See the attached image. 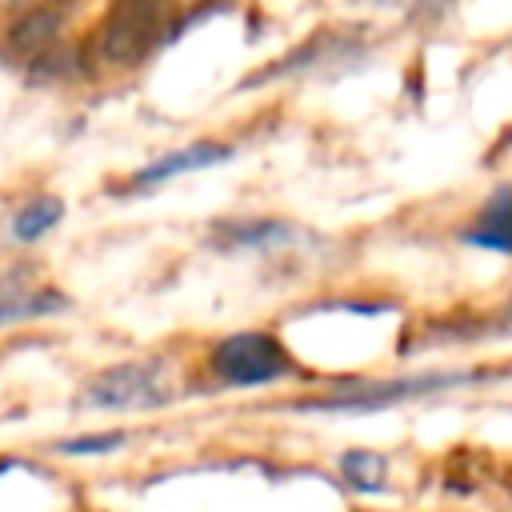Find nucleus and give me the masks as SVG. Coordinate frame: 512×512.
Instances as JSON below:
<instances>
[{"instance_id": "6e6552de", "label": "nucleus", "mask_w": 512, "mask_h": 512, "mask_svg": "<svg viewBox=\"0 0 512 512\" xmlns=\"http://www.w3.org/2000/svg\"><path fill=\"white\" fill-rule=\"evenodd\" d=\"M60 220H64V200L52 196V192H40V196L24 200V204L12 212L8 236H12L16 244H36V240H44Z\"/></svg>"}, {"instance_id": "9b49d317", "label": "nucleus", "mask_w": 512, "mask_h": 512, "mask_svg": "<svg viewBox=\"0 0 512 512\" xmlns=\"http://www.w3.org/2000/svg\"><path fill=\"white\" fill-rule=\"evenodd\" d=\"M12 464H20V460H0V476H4V472H8Z\"/></svg>"}, {"instance_id": "20e7f679", "label": "nucleus", "mask_w": 512, "mask_h": 512, "mask_svg": "<svg viewBox=\"0 0 512 512\" xmlns=\"http://www.w3.org/2000/svg\"><path fill=\"white\" fill-rule=\"evenodd\" d=\"M228 156H232V148H228V144H220V140H196V144L172 148V152L156 156L152 164L136 168V172L128 176V184H124V188H132V192H148V188H156V184H168V180H176V176H188V172H204V168H216V164H224Z\"/></svg>"}, {"instance_id": "1a4fd4ad", "label": "nucleus", "mask_w": 512, "mask_h": 512, "mask_svg": "<svg viewBox=\"0 0 512 512\" xmlns=\"http://www.w3.org/2000/svg\"><path fill=\"white\" fill-rule=\"evenodd\" d=\"M340 468H344V476H348V484L356 488V492H380L384 488V476H388V460L380 456V452H368V448H352V452H344L340 456Z\"/></svg>"}, {"instance_id": "423d86ee", "label": "nucleus", "mask_w": 512, "mask_h": 512, "mask_svg": "<svg viewBox=\"0 0 512 512\" xmlns=\"http://www.w3.org/2000/svg\"><path fill=\"white\" fill-rule=\"evenodd\" d=\"M460 240L468 248H484V252H496V256H512V184L508 188H496L480 212L464 224Z\"/></svg>"}, {"instance_id": "0eeeda50", "label": "nucleus", "mask_w": 512, "mask_h": 512, "mask_svg": "<svg viewBox=\"0 0 512 512\" xmlns=\"http://www.w3.org/2000/svg\"><path fill=\"white\" fill-rule=\"evenodd\" d=\"M292 224L284 220H224L216 228V244L228 252H276L292 244Z\"/></svg>"}, {"instance_id": "f257e3e1", "label": "nucleus", "mask_w": 512, "mask_h": 512, "mask_svg": "<svg viewBox=\"0 0 512 512\" xmlns=\"http://www.w3.org/2000/svg\"><path fill=\"white\" fill-rule=\"evenodd\" d=\"M172 396H176V380L164 360H124L96 372L84 384L80 404L96 412H152L172 404Z\"/></svg>"}, {"instance_id": "7ed1b4c3", "label": "nucleus", "mask_w": 512, "mask_h": 512, "mask_svg": "<svg viewBox=\"0 0 512 512\" xmlns=\"http://www.w3.org/2000/svg\"><path fill=\"white\" fill-rule=\"evenodd\" d=\"M476 380V372H420V376H404V380H372V384H356L344 396H324L312 404H300L304 412H340V416H360V412H380L392 408L400 400L412 396H432L444 388H460Z\"/></svg>"}, {"instance_id": "39448f33", "label": "nucleus", "mask_w": 512, "mask_h": 512, "mask_svg": "<svg viewBox=\"0 0 512 512\" xmlns=\"http://www.w3.org/2000/svg\"><path fill=\"white\" fill-rule=\"evenodd\" d=\"M64 308H68V296L56 292L52 284H36L24 268L0 276V328L40 320V316H56Z\"/></svg>"}, {"instance_id": "f03ea898", "label": "nucleus", "mask_w": 512, "mask_h": 512, "mask_svg": "<svg viewBox=\"0 0 512 512\" xmlns=\"http://www.w3.org/2000/svg\"><path fill=\"white\" fill-rule=\"evenodd\" d=\"M208 360L228 388H264L292 372V356L272 332H232L212 348Z\"/></svg>"}, {"instance_id": "9d476101", "label": "nucleus", "mask_w": 512, "mask_h": 512, "mask_svg": "<svg viewBox=\"0 0 512 512\" xmlns=\"http://www.w3.org/2000/svg\"><path fill=\"white\" fill-rule=\"evenodd\" d=\"M124 440H128V432H84V436H68V440H60L56 444V452L60 456H108V452H116V448H124Z\"/></svg>"}]
</instances>
